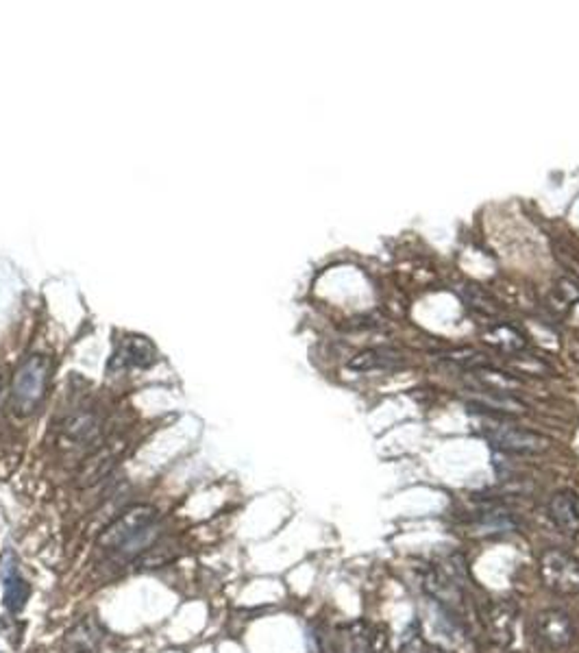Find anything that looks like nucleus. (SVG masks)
<instances>
[{"label":"nucleus","mask_w":579,"mask_h":653,"mask_svg":"<svg viewBox=\"0 0 579 653\" xmlns=\"http://www.w3.org/2000/svg\"><path fill=\"white\" fill-rule=\"evenodd\" d=\"M157 507L148 503L131 506L103 529L98 536V547L118 560L142 556L157 542Z\"/></svg>","instance_id":"nucleus-1"},{"label":"nucleus","mask_w":579,"mask_h":653,"mask_svg":"<svg viewBox=\"0 0 579 653\" xmlns=\"http://www.w3.org/2000/svg\"><path fill=\"white\" fill-rule=\"evenodd\" d=\"M50 364L44 356H33L18 368L14 377V403L22 414H29L42 401L46 390Z\"/></svg>","instance_id":"nucleus-2"},{"label":"nucleus","mask_w":579,"mask_h":653,"mask_svg":"<svg viewBox=\"0 0 579 653\" xmlns=\"http://www.w3.org/2000/svg\"><path fill=\"white\" fill-rule=\"evenodd\" d=\"M543 582L555 595H579V560L560 549H549L540 560Z\"/></svg>","instance_id":"nucleus-3"},{"label":"nucleus","mask_w":579,"mask_h":653,"mask_svg":"<svg viewBox=\"0 0 579 653\" xmlns=\"http://www.w3.org/2000/svg\"><path fill=\"white\" fill-rule=\"evenodd\" d=\"M533 629H536V638L540 640V645L554 651L569 647L573 643V634H575L573 632L571 618L560 610H547L538 614Z\"/></svg>","instance_id":"nucleus-4"},{"label":"nucleus","mask_w":579,"mask_h":653,"mask_svg":"<svg viewBox=\"0 0 579 653\" xmlns=\"http://www.w3.org/2000/svg\"><path fill=\"white\" fill-rule=\"evenodd\" d=\"M157 359V348H155L147 337L127 336L122 337L114 357H111V370H131V368H148Z\"/></svg>","instance_id":"nucleus-5"},{"label":"nucleus","mask_w":579,"mask_h":653,"mask_svg":"<svg viewBox=\"0 0 579 653\" xmlns=\"http://www.w3.org/2000/svg\"><path fill=\"white\" fill-rule=\"evenodd\" d=\"M0 578H3V588H5V606H7L11 612H20L22 608L26 606V601H29L31 586L18 573L15 558L11 556L9 551L5 553L3 562H0Z\"/></svg>","instance_id":"nucleus-6"},{"label":"nucleus","mask_w":579,"mask_h":653,"mask_svg":"<svg viewBox=\"0 0 579 653\" xmlns=\"http://www.w3.org/2000/svg\"><path fill=\"white\" fill-rule=\"evenodd\" d=\"M490 440L501 449L514 453H538L547 449V440L543 436L516 427H497L490 434Z\"/></svg>","instance_id":"nucleus-7"},{"label":"nucleus","mask_w":579,"mask_h":653,"mask_svg":"<svg viewBox=\"0 0 579 653\" xmlns=\"http://www.w3.org/2000/svg\"><path fill=\"white\" fill-rule=\"evenodd\" d=\"M549 517L566 536H579V503L573 492L564 490L549 501Z\"/></svg>","instance_id":"nucleus-8"},{"label":"nucleus","mask_w":579,"mask_h":653,"mask_svg":"<svg viewBox=\"0 0 579 653\" xmlns=\"http://www.w3.org/2000/svg\"><path fill=\"white\" fill-rule=\"evenodd\" d=\"M103 640V628L94 617L81 618L75 628L66 634V649L70 653H87Z\"/></svg>","instance_id":"nucleus-9"},{"label":"nucleus","mask_w":579,"mask_h":653,"mask_svg":"<svg viewBox=\"0 0 579 653\" xmlns=\"http://www.w3.org/2000/svg\"><path fill=\"white\" fill-rule=\"evenodd\" d=\"M64 431L76 442H92L98 436V420L92 414H76L66 423Z\"/></svg>","instance_id":"nucleus-10"}]
</instances>
